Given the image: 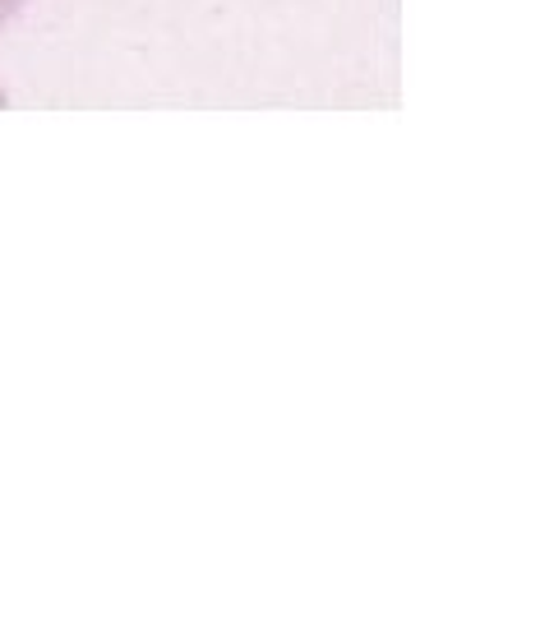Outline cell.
I'll return each instance as SVG.
<instances>
[{"mask_svg": "<svg viewBox=\"0 0 554 623\" xmlns=\"http://www.w3.org/2000/svg\"><path fill=\"white\" fill-rule=\"evenodd\" d=\"M24 5H28V0H0V28H5V24H10L14 14L24 10Z\"/></svg>", "mask_w": 554, "mask_h": 623, "instance_id": "cell-1", "label": "cell"}, {"mask_svg": "<svg viewBox=\"0 0 554 623\" xmlns=\"http://www.w3.org/2000/svg\"><path fill=\"white\" fill-rule=\"evenodd\" d=\"M5 106H10V98H5V88H0V112H5Z\"/></svg>", "mask_w": 554, "mask_h": 623, "instance_id": "cell-2", "label": "cell"}]
</instances>
